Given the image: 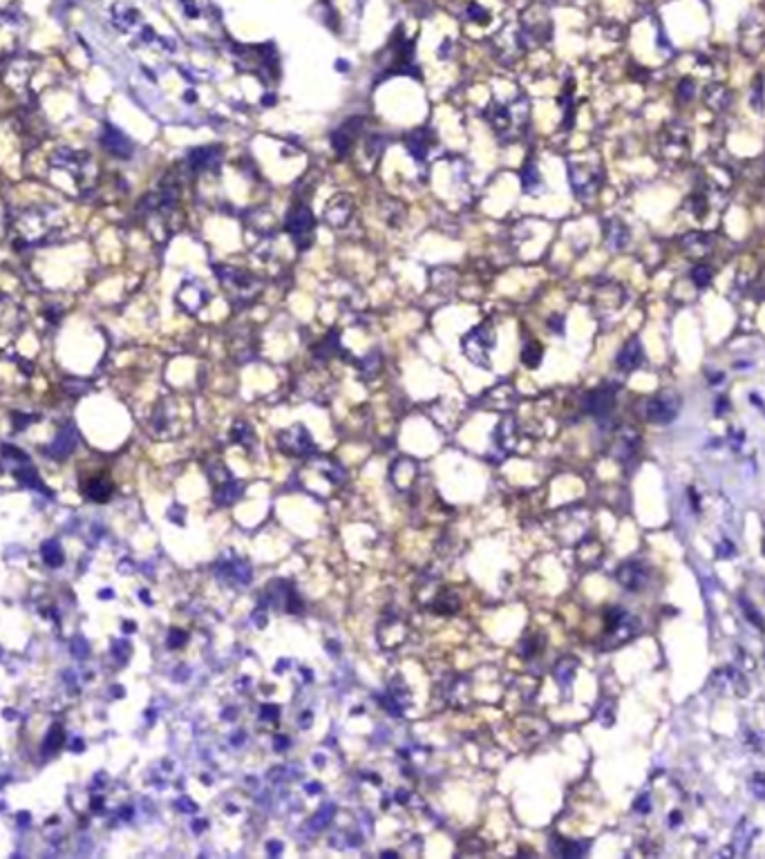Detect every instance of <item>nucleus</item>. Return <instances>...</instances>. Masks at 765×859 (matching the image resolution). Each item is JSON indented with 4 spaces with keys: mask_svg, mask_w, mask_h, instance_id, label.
Returning <instances> with one entry per match:
<instances>
[{
    "mask_svg": "<svg viewBox=\"0 0 765 859\" xmlns=\"http://www.w3.org/2000/svg\"><path fill=\"white\" fill-rule=\"evenodd\" d=\"M618 580H620V584L622 587H627L629 591H638L642 584L647 582V573H645V569H642L640 564H636V562H627L625 566H620V571H618Z\"/></svg>",
    "mask_w": 765,
    "mask_h": 859,
    "instance_id": "nucleus-13",
    "label": "nucleus"
},
{
    "mask_svg": "<svg viewBox=\"0 0 765 859\" xmlns=\"http://www.w3.org/2000/svg\"><path fill=\"white\" fill-rule=\"evenodd\" d=\"M314 226H316V220H314V213H311L309 206L298 204L289 211L287 231L291 233V238H294V242L298 244L300 249H307L311 244V238H314Z\"/></svg>",
    "mask_w": 765,
    "mask_h": 859,
    "instance_id": "nucleus-3",
    "label": "nucleus"
},
{
    "mask_svg": "<svg viewBox=\"0 0 765 859\" xmlns=\"http://www.w3.org/2000/svg\"><path fill=\"white\" fill-rule=\"evenodd\" d=\"M468 16H470V21H477V23H484L486 18H488V12L484 7H481L479 3H472L470 7H468Z\"/></svg>",
    "mask_w": 765,
    "mask_h": 859,
    "instance_id": "nucleus-25",
    "label": "nucleus"
},
{
    "mask_svg": "<svg viewBox=\"0 0 765 859\" xmlns=\"http://www.w3.org/2000/svg\"><path fill=\"white\" fill-rule=\"evenodd\" d=\"M206 300H209V294H206V289L200 285V282H184V285L179 287V291H177L179 307L186 309L188 314L200 311Z\"/></svg>",
    "mask_w": 765,
    "mask_h": 859,
    "instance_id": "nucleus-7",
    "label": "nucleus"
},
{
    "mask_svg": "<svg viewBox=\"0 0 765 859\" xmlns=\"http://www.w3.org/2000/svg\"><path fill=\"white\" fill-rule=\"evenodd\" d=\"M522 182L526 191H533V188L540 184V173H537L533 162H526V166L522 168Z\"/></svg>",
    "mask_w": 765,
    "mask_h": 859,
    "instance_id": "nucleus-23",
    "label": "nucleus"
},
{
    "mask_svg": "<svg viewBox=\"0 0 765 859\" xmlns=\"http://www.w3.org/2000/svg\"><path fill=\"white\" fill-rule=\"evenodd\" d=\"M642 361H645V352H642V345H640L638 338H634V341H629L625 347L620 349L616 363H618L620 370L631 372V370H636V367H640Z\"/></svg>",
    "mask_w": 765,
    "mask_h": 859,
    "instance_id": "nucleus-12",
    "label": "nucleus"
},
{
    "mask_svg": "<svg viewBox=\"0 0 765 859\" xmlns=\"http://www.w3.org/2000/svg\"><path fill=\"white\" fill-rule=\"evenodd\" d=\"M692 280H694V285L698 289H705L707 285H710V280H712L710 267H705V264H698V267H694L692 269Z\"/></svg>",
    "mask_w": 765,
    "mask_h": 859,
    "instance_id": "nucleus-24",
    "label": "nucleus"
},
{
    "mask_svg": "<svg viewBox=\"0 0 765 859\" xmlns=\"http://www.w3.org/2000/svg\"><path fill=\"white\" fill-rule=\"evenodd\" d=\"M680 821H683V815H680V813H672V826H678Z\"/></svg>",
    "mask_w": 765,
    "mask_h": 859,
    "instance_id": "nucleus-33",
    "label": "nucleus"
},
{
    "mask_svg": "<svg viewBox=\"0 0 765 859\" xmlns=\"http://www.w3.org/2000/svg\"><path fill=\"white\" fill-rule=\"evenodd\" d=\"M182 5H184V12H186L188 16H191V18H197V14H200V12H197V7H195L193 0H182Z\"/></svg>",
    "mask_w": 765,
    "mask_h": 859,
    "instance_id": "nucleus-31",
    "label": "nucleus"
},
{
    "mask_svg": "<svg viewBox=\"0 0 765 859\" xmlns=\"http://www.w3.org/2000/svg\"><path fill=\"white\" fill-rule=\"evenodd\" d=\"M495 347V332L488 325H479L464 338V349L472 363L484 365L481 358H486L490 349Z\"/></svg>",
    "mask_w": 765,
    "mask_h": 859,
    "instance_id": "nucleus-4",
    "label": "nucleus"
},
{
    "mask_svg": "<svg viewBox=\"0 0 765 859\" xmlns=\"http://www.w3.org/2000/svg\"><path fill=\"white\" fill-rule=\"evenodd\" d=\"M101 146L108 150L110 155H115L119 159H128L132 155V141L121 132L119 128H115L112 124H103L101 128Z\"/></svg>",
    "mask_w": 765,
    "mask_h": 859,
    "instance_id": "nucleus-6",
    "label": "nucleus"
},
{
    "mask_svg": "<svg viewBox=\"0 0 765 859\" xmlns=\"http://www.w3.org/2000/svg\"><path fill=\"white\" fill-rule=\"evenodd\" d=\"M680 244H683L687 253H698V256H703V253H707V249H710L712 240L707 238L705 233H689L680 240Z\"/></svg>",
    "mask_w": 765,
    "mask_h": 859,
    "instance_id": "nucleus-19",
    "label": "nucleus"
},
{
    "mask_svg": "<svg viewBox=\"0 0 765 859\" xmlns=\"http://www.w3.org/2000/svg\"><path fill=\"white\" fill-rule=\"evenodd\" d=\"M734 544H730V542H723V544H719V555L721 558H730V555H734Z\"/></svg>",
    "mask_w": 765,
    "mask_h": 859,
    "instance_id": "nucleus-29",
    "label": "nucleus"
},
{
    "mask_svg": "<svg viewBox=\"0 0 765 859\" xmlns=\"http://www.w3.org/2000/svg\"><path fill=\"white\" fill-rule=\"evenodd\" d=\"M705 101H707V106H712L716 110H723L727 106V101H730V94H727V90L721 88V86H712L710 90L705 92Z\"/></svg>",
    "mask_w": 765,
    "mask_h": 859,
    "instance_id": "nucleus-21",
    "label": "nucleus"
},
{
    "mask_svg": "<svg viewBox=\"0 0 765 859\" xmlns=\"http://www.w3.org/2000/svg\"><path fill=\"white\" fill-rule=\"evenodd\" d=\"M587 408L595 417H604V414H609V410L613 408V394L609 390L593 392L587 399Z\"/></svg>",
    "mask_w": 765,
    "mask_h": 859,
    "instance_id": "nucleus-18",
    "label": "nucleus"
},
{
    "mask_svg": "<svg viewBox=\"0 0 765 859\" xmlns=\"http://www.w3.org/2000/svg\"><path fill=\"white\" fill-rule=\"evenodd\" d=\"M30 74H32V61H27V59H16V61H14L12 65H9L7 70H5V81H7L12 88H23L25 83H27V79H30Z\"/></svg>",
    "mask_w": 765,
    "mask_h": 859,
    "instance_id": "nucleus-15",
    "label": "nucleus"
},
{
    "mask_svg": "<svg viewBox=\"0 0 765 859\" xmlns=\"http://www.w3.org/2000/svg\"><path fill=\"white\" fill-rule=\"evenodd\" d=\"M752 790L757 797H765V774H754L752 777Z\"/></svg>",
    "mask_w": 765,
    "mask_h": 859,
    "instance_id": "nucleus-26",
    "label": "nucleus"
},
{
    "mask_svg": "<svg viewBox=\"0 0 765 859\" xmlns=\"http://www.w3.org/2000/svg\"><path fill=\"white\" fill-rule=\"evenodd\" d=\"M745 616H748V618H750V620H752L754 625H757L759 629H763V620H761L759 613L754 611V607H748V604H745Z\"/></svg>",
    "mask_w": 765,
    "mask_h": 859,
    "instance_id": "nucleus-28",
    "label": "nucleus"
},
{
    "mask_svg": "<svg viewBox=\"0 0 765 859\" xmlns=\"http://www.w3.org/2000/svg\"><path fill=\"white\" fill-rule=\"evenodd\" d=\"M349 213H352V202H349L347 197H343V195H338L334 202L327 204V222L332 226H336V229L338 226L347 224Z\"/></svg>",
    "mask_w": 765,
    "mask_h": 859,
    "instance_id": "nucleus-14",
    "label": "nucleus"
},
{
    "mask_svg": "<svg viewBox=\"0 0 765 859\" xmlns=\"http://www.w3.org/2000/svg\"><path fill=\"white\" fill-rule=\"evenodd\" d=\"M222 162V150L206 146V148H195L188 155V166L195 168V171H211V168H217Z\"/></svg>",
    "mask_w": 765,
    "mask_h": 859,
    "instance_id": "nucleus-11",
    "label": "nucleus"
},
{
    "mask_svg": "<svg viewBox=\"0 0 765 859\" xmlns=\"http://www.w3.org/2000/svg\"><path fill=\"white\" fill-rule=\"evenodd\" d=\"M636 810H638V813H649V810H651V806H649V795L640 797L636 801Z\"/></svg>",
    "mask_w": 765,
    "mask_h": 859,
    "instance_id": "nucleus-30",
    "label": "nucleus"
},
{
    "mask_svg": "<svg viewBox=\"0 0 765 859\" xmlns=\"http://www.w3.org/2000/svg\"><path fill=\"white\" fill-rule=\"evenodd\" d=\"M551 327L555 329L557 334H562L564 332V318H560V316H555L553 320H551Z\"/></svg>",
    "mask_w": 765,
    "mask_h": 859,
    "instance_id": "nucleus-32",
    "label": "nucleus"
},
{
    "mask_svg": "<svg viewBox=\"0 0 765 859\" xmlns=\"http://www.w3.org/2000/svg\"><path fill=\"white\" fill-rule=\"evenodd\" d=\"M607 240H609V244L613 249H622L625 247V244L629 242V229L622 222H611L609 224V231H607Z\"/></svg>",
    "mask_w": 765,
    "mask_h": 859,
    "instance_id": "nucleus-20",
    "label": "nucleus"
},
{
    "mask_svg": "<svg viewBox=\"0 0 765 859\" xmlns=\"http://www.w3.org/2000/svg\"><path fill=\"white\" fill-rule=\"evenodd\" d=\"M112 23H115V25L119 27V30L128 32L130 27H135V25L139 23V14H137V9H132V7H128V5H124V3L115 5V7H112Z\"/></svg>",
    "mask_w": 765,
    "mask_h": 859,
    "instance_id": "nucleus-17",
    "label": "nucleus"
},
{
    "mask_svg": "<svg viewBox=\"0 0 765 859\" xmlns=\"http://www.w3.org/2000/svg\"><path fill=\"white\" fill-rule=\"evenodd\" d=\"M356 124H358L356 119H352V121H345V124L334 132V148H336V153H338V155H345L347 150L352 148L354 139H356V135H358V126H356Z\"/></svg>",
    "mask_w": 765,
    "mask_h": 859,
    "instance_id": "nucleus-16",
    "label": "nucleus"
},
{
    "mask_svg": "<svg viewBox=\"0 0 765 859\" xmlns=\"http://www.w3.org/2000/svg\"><path fill=\"white\" fill-rule=\"evenodd\" d=\"M12 226L21 247H43L63 238L68 231V217L56 204H34L14 215Z\"/></svg>",
    "mask_w": 765,
    "mask_h": 859,
    "instance_id": "nucleus-1",
    "label": "nucleus"
},
{
    "mask_svg": "<svg viewBox=\"0 0 765 859\" xmlns=\"http://www.w3.org/2000/svg\"><path fill=\"white\" fill-rule=\"evenodd\" d=\"M678 410H680V399H676L672 392H667V394L654 396V399L647 401L645 417L651 423H672L678 417Z\"/></svg>",
    "mask_w": 765,
    "mask_h": 859,
    "instance_id": "nucleus-5",
    "label": "nucleus"
},
{
    "mask_svg": "<svg viewBox=\"0 0 765 859\" xmlns=\"http://www.w3.org/2000/svg\"><path fill=\"white\" fill-rule=\"evenodd\" d=\"M280 443L287 452H291V455H307V452L314 450V441L309 439L307 430L302 426L289 428L287 432H282Z\"/></svg>",
    "mask_w": 765,
    "mask_h": 859,
    "instance_id": "nucleus-9",
    "label": "nucleus"
},
{
    "mask_svg": "<svg viewBox=\"0 0 765 859\" xmlns=\"http://www.w3.org/2000/svg\"><path fill=\"white\" fill-rule=\"evenodd\" d=\"M540 358H542V347L531 341V343H528V345L524 347V352H522V361H524V365H528V367H537V365H540Z\"/></svg>",
    "mask_w": 765,
    "mask_h": 859,
    "instance_id": "nucleus-22",
    "label": "nucleus"
},
{
    "mask_svg": "<svg viewBox=\"0 0 765 859\" xmlns=\"http://www.w3.org/2000/svg\"><path fill=\"white\" fill-rule=\"evenodd\" d=\"M692 88H694V83L689 81V79H685L683 83H680V88H678V90H680V92H678V94H680V99H685V101H687V99H692V94H694V92H692Z\"/></svg>",
    "mask_w": 765,
    "mask_h": 859,
    "instance_id": "nucleus-27",
    "label": "nucleus"
},
{
    "mask_svg": "<svg viewBox=\"0 0 765 859\" xmlns=\"http://www.w3.org/2000/svg\"><path fill=\"white\" fill-rule=\"evenodd\" d=\"M50 168L56 173L72 177V182L77 184L81 191H88L94 184V179H97V164H94V157L88 150L59 148L50 157Z\"/></svg>",
    "mask_w": 765,
    "mask_h": 859,
    "instance_id": "nucleus-2",
    "label": "nucleus"
},
{
    "mask_svg": "<svg viewBox=\"0 0 765 859\" xmlns=\"http://www.w3.org/2000/svg\"><path fill=\"white\" fill-rule=\"evenodd\" d=\"M571 182H573L575 193H578L580 197H589L600 188L598 173L589 171L587 166H580V168L571 166Z\"/></svg>",
    "mask_w": 765,
    "mask_h": 859,
    "instance_id": "nucleus-10",
    "label": "nucleus"
},
{
    "mask_svg": "<svg viewBox=\"0 0 765 859\" xmlns=\"http://www.w3.org/2000/svg\"><path fill=\"white\" fill-rule=\"evenodd\" d=\"M23 320V311L18 307V302L7 296L0 294V334H12L21 327Z\"/></svg>",
    "mask_w": 765,
    "mask_h": 859,
    "instance_id": "nucleus-8",
    "label": "nucleus"
}]
</instances>
